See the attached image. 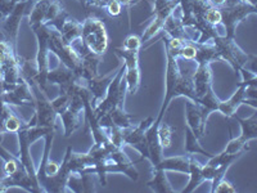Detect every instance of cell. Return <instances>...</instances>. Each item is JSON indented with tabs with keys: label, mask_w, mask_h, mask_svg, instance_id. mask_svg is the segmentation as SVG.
Instances as JSON below:
<instances>
[{
	"label": "cell",
	"mask_w": 257,
	"mask_h": 193,
	"mask_svg": "<svg viewBox=\"0 0 257 193\" xmlns=\"http://www.w3.org/2000/svg\"><path fill=\"white\" fill-rule=\"evenodd\" d=\"M167 56V68H166V94L162 103V107L160 110L156 123L161 124L164 120V116L169 109L170 102L174 98L178 96H187L193 102L198 103V98L194 91V85H193L192 73H184V71L179 67L178 58L166 52Z\"/></svg>",
	"instance_id": "1"
},
{
	"label": "cell",
	"mask_w": 257,
	"mask_h": 193,
	"mask_svg": "<svg viewBox=\"0 0 257 193\" xmlns=\"http://www.w3.org/2000/svg\"><path fill=\"white\" fill-rule=\"evenodd\" d=\"M212 41L217 48L220 61L228 62L235 72H239L240 68H247L251 72L256 73L254 64H256L257 58L252 54H247L245 52H243L234 39H229L224 35H217Z\"/></svg>",
	"instance_id": "2"
},
{
	"label": "cell",
	"mask_w": 257,
	"mask_h": 193,
	"mask_svg": "<svg viewBox=\"0 0 257 193\" xmlns=\"http://www.w3.org/2000/svg\"><path fill=\"white\" fill-rule=\"evenodd\" d=\"M219 9L221 13V25L225 29L224 36L229 39L235 38V30L243 20L257 12L256 4L244 0H228Z\"/></svg>",
	"instance_id": "3"
},
{
	"label": "cell",
	"mask_w": 257,
	"mask_h": 193,
	"mask_svg": "<svg viewBox=\"0 0 257 193\" xmlns=\"http://www.w3.org/2000/svg\"><path fill=\"white\" fill-rule=\"evenodd\" d=\"M123 75H125V64L122 63L120 68L116 71V75L112 79V81L109 82L105 96L93 109L96 120H99L103 116L109 114L118 105H123L126 91V82L123 79Z\"/></svg>",
	"instance_id": "4"
},
{
	"label": "cell",
	"mask_w": 257,
	"mask_h": 193,
	"mask_svg": "<svg viewBox=\"0 0 257 193\" xmlns=\"http://www.w3.org/2000/svg\"><path fill=\"white\" fill-rule=\"evenodd\" d=\"M81 41L89 52L96 56H103L108 48V35L103 21L89 16L82 22Z\"/></svg>",
	"instance_id": "5"
},
{
	"label": "cell",
	"mask_w": 257,
	"mask_h": 193,
	"mask_svg": "<svg viewBox=\"0 0 257 193\" xmlns=\"http://www.w3.org/2000/svg\"><path fill=\"white\" fill-rule=\"evenodd\" d=\"M31 30L38 39V54H36V66H38V79L36 84L41 90L47 93V75L49 71V38L52 27L45 25H36L32 26Z\"/></svg>",
	"instance_id": "6"
},
{
	"label": "cell",
	"mask_w": 257,
	"mask_h": 193,
	"mask_svg": "<svg viewBox=\"0 0 257 193\" xmlns=\"http://www.w3.org/2000/svg\"><path fill=\"white\" fill-rule=\"evenodd\" d=\"M117 57H120L125 64L126 90L130 94H135L141 86V68H139V50H126L123 48L114 49Z\"/></svg>",
	"instance_id": "7"
},
{
	"label": "cell",
	"mask_w": 257,
	"mask_h": 193,
	"mask_svg": "<svg viewBox=\"0 0 257 193\" xmlns=\"http://www.w3.org/2000/svg\"><path fill=\"white\" fill-rule=\"evenodd\" d=\"M179 3H180V0H155V6H153L155 18L151 22V25L147 27L143 35H142V44L151 40L158 31L164 29L165 22H166L170 16L173 15L174 11L178 8Z\"/></svg>",
	"instance_id": "8"
},
{
	"label": "cell",
	"mask_w": 257,
	"mask_h": 193,
	"mask_svg": "<svg viewBox=\"0 0 257 193\" xmlns=\"http://www.w3.org/2000/svg\"><path fill=\"white\" fill-rule=\"evenodd\" d=\"M34 3L32 0H21L20 3L16 4L13 11L2 21L0 24V32L3 34L4 38L16 48L17 44V36L20 31L21 21L25 15H27L30 11V7Z\"/></svg>",
	"instance_id": "9"
},
{
	"label": "cell",
	"mask_w": 257,
	"mask_h": 193,
	"mask_svg": "<svg viewBox=\"0 0 257 193\" xmlns=\"http://www.w3.org/2000/svg\"><path fill=\"white\" fill-rule=\"evenodd\" d=\"M153 121H155L153 120V117H147L146 120L139 123V125L135 126V128L125 129V130H123V144L137 149L138 152L141 153L142 156L141 161H143L144 158H147V160L149 158L146 130L149 126L152 125Z\"/></svg>",
	"instance_id": "10"
},
{
	"label": "cell",
	"mask_w": 257,
	"mask_h": 193,
	"mask_svg": "<svg viewBox=\"0 0 257 193\" xmlns=\"http://www.w3.org/2000/svg\"><path fill=\"white\" fill-rule=\"evenodd\" d=\"M71 103L68 109L59 115L64 129V137L70 138L81 125L82 114L85 110V101L79 95H70ZM91 103V102H90Z\"/></svg>",
	"instance_id": "11"
},
{
	"label": "cell",
	"mask_w": 257,
	"mask_h": 193,
	"mask_svg": "<svg viewBox=\"0 0 257 193\" xmlns=\"http://www.w3.org/2000/svg\"><path fill=\"white\" fill-rule=\"evenodd\" d=\"M189 181L187 187L181 190V193H190L196 190L203 181H212L216 174V167H212L210 165H201L199 161L196 160L193 155L189 156Z\"/></svg>",
	"instance_id": "12"
},
{
	"label": "cell",
	"mask_w": 257,
	"mask_h": 193,
	"mask_svg": "<svg viewBox=\"0 0 257 193\" xmlns=\"http://www.w3.org/2000/svg\"><path fill=\"white\" fill-rule=\"evenodd\" d=\"M185 115H187V126L193 132V134L199 141L205 138L206 124H207L208 115L206 114L203 107L199 103L188 101L185 103Z\"/></svg>",
	"instance_id": "13"
},
{
	"label": "cell",
	"mask_w": 257,
	"mask_h": 193,
	"mask_svg": "<svg viewBox=\"0 0 257 193\" xmlns=\"http://www.w3.org/2000/svg\"><path fill=\"white\" fill-rule=\"evenodd\" d=\"M6 105L8 106H29L35 109V96L31 86L24 79L21 80L12 90L6 91L3 95Z\"/></svg>",
	"instance_id": "14"
},
{
	"label": "cell",
	"mask_w": 257,
	"mask_h": 193,
	"mask_svg": "<svg viewBox=\"0 0 257 193\" xmlns=\"http://www.w3.org/2000/svg\"><path fill=\"white\" fill-rule=\"evenodd\" d=\"M76 79V73L68 67H66L63 63H59L54 70L48 71L47 75V81L50 82V84L58 85L61 93H66V90L70 88L71 84Z\"/></svg>",
	"instance_id": "15"
},
{
	"label": "cell",
	"mask_w": 257,
	"mask_h": 193,
	"mask_svg": "<svg viewBox=\"0 0 257 193\" xmlns=\"http://www.w3.org/2000/svg\"><path fill=\"white\" fill-rule=\"evenodd\" d=\"M193 85H194V91L198 98L207 93L208 89L212 88V72H211V64H198L196 72L192 75Z\"/></svg>",
	"instance_id": "16"
},
{
	"label": "cell",
	"mask_w": 257,
	"mask_h": 193,
	"mask_svg": "<svg viewBox=\"0 0 257 193\" xmlns=\"http://www.w3.org/2000/svg\"><path fill=\"white\" fill-rule=\"evenodd\" d=\"M189 156H173L164 157L153 169H162L165 171H179V173H189Z\"/></svg>",
	"instance_id": "17"
},
{
	"label": "cell",
	"mask_w": 257,
	"mask_h": 193,
	"mask_svg": "<svg viewBox=\"0 0 257 193\" xmlns=\"http://www.w3.org/2000/svg\"><path fill=\"white\" fill-rule=\"evenodd\" d=\"M81 31H82V24L79 21L73 20L70 16L67 17V20L64 21L63 26L59 30V34H61L62 41L64 44L72 45L73 43L79 39H81Z\"/></svg>",
	"instance_id": "18"
},
{
	"label": "cell",
	"mask_w": 257,
	"mask_h": 193,
	"mask_svg": "<svg viewBox=\"0 0 257 193\" xmlns=\"http://www.w3.org/2000/svg\"><path fill=\"white\" fill-rule=\"evenodd\" d=\"M147 187L157 193H174L173 185L166 176V171L162 169H153V175L151 180L147 181Z\"/></svg>",
	"instance_id": "19"
},
{
	"label": "cell",
	"mask_w": 257,
	"mask_h": 193,
	"mask_svg": "<svg viewBox=\"0 0 257 193\" xmlns=\"http://www.w3.org/2000/svg\"><path fill=\"white\" fill-rule=\"evenodd\" d=\"M233 119L239 123L240 128H242V133L239 137L243 138L245 142H251L257 138V112H254L251 117L248 119H240V117L233 115Z\"/></svg>",
	"instance_id": "20"
},
{
	"label": "cell",
	"mask_w": 257,
	"mask_h": 193,
	"mask_svg": "<svg viewBox=\"0 0 257 193\" xmlns=\"http://www.w3.org/2000/svg\"><path fill=\"white\" fill-rule=\"evenodd\" d=\"M0 119L3 120L6 133H17L20 129H22L26 125V123H25L22 119H20V117L12 111L11 106L8 105L4 106L3 114L0 115Z\"/></svg>",
	"instance_id": "21"
},
{
	"label": "cell",
	"mask_w": 257,
	"mask_h": 193,
	"mask_svg": "<svg viewBox=\"0 0 257 193\" xmlns=\"http://www.w3.org/2000/svg\"><path fill=\"white\" fill-rule=\"evenodd\" d=\"M50 2H53V0H40V2H36L34 4V7H32L29 13L30 27L36 26V25H43L45 15H47V11L50 6Z\"/></svg>",
	"instance_id": "22"
},
{
	"label": "cell",
	"mask_w": 257,
	"mask_h": 193,
	"mask_svg": "<svg viewBox=\"0 0 257 193\" xmlns=\"http://www.w3.org/2000/svg\"><path fill=\"white\" fill-rule=\"evenodd\" d=\"M0 157L4 160V166H3V173L4 176H11L16 174L20 169L25 167L20 158L13 156L12 153H9L2 144H0Z\"/></svg>",
	"instance_id": "23"
},
{
	"label": "cell",
	"mask_w": 257,
	"mask_h": 193,
	"mask_svg": "<svg viewBox=\"0 0 257 193\" xmlns=\"http://www.w3.org/2000/svg\"><path fill=\"white\" fill-rule=\"evenodd\" d=\"M185 152L187 155H203L206 157H211V153L207 152L203 147L199 144V139L193 134L188 126H185Z\"/></svg>",
	"instance_id": "24"
},
{
	"label": "cell",
	"mask_w": 257,
	"mask_h": 193,
	"mask_svg": "<svg viewBox=\"0 0 257 193\" xmlns=\"http://www.w3.org/2000/svg\"><path fill=\"white\" fill-rule=\"evenodd\" d=\"M245 151H249L248 142H245L243 138L237 137L231 138L222 152L228 153V155H235V153H240V155H242Z\"/></svg>",
	"instance_id": "25"
},
{
	"label": "cell",
	"mask_w": 257,
	"mask_h": 193,
	"mask_svg": "<svg viewBox=\"0 0 257 193\" xmlns=\"http://www.w3.org/2000/svg\"><path fill=\"white\" fill-rule=\"evenodd\" d=\"M63 11L64 9L59 0H53V2H50V6L47 11V15H45L43 25H49L50 22H53V21L56 20Z\"/></svg>",
	"instance_id": "26"
},
{
	"label": "cell",
	"mask_w": 257,
	"mask_h": 193,
	"mask_svg": "<svg viewBox=\"0 0 257 193\" xmlns=\"http://www.w3.org/2000/svg\"><path fill=\"white\" fill-rule=\"evenodd\" d=\"M158 139H160L161 144L164 147V149L169 148L171 146V138H173V134H171V128H170L167 124L161 123L158 125Z\"/></svg>",
	"instance_id": "27"
},
{
	"label": "cell",
	"mask_w": 257,
	"mask_h": 193,
	"mask_svg": "<svg viewBox=\"0 0 257 193\" xmlns=\"http://www.w3.org/2000/svg\"><path fill=\"white\" fill-rule=\"evenodd\" d=\"M52 102L53 109L56 110L57 115H61L62 112H64L68 109V106L71 103V96L67 93H61L56 100L50 101Z\"/></svg>",
	"instance_id": "28"
},
{
	"label": "cell",
	"mask_w": 257,
	"mask_h": 193,
	"mask_svg": "<svg viewBox=\"0 0 257 193\" xmlns=\"http://www.w3.org/2000/svg\"><path fill=\"white\" fill-rule=\"evenodd\" d=\"M121 48H123V49L126 50H141L142 48L141 38L137 35H128L127 38L125 39V41H123V44Z\"/></svg>",
	"instance_id": "29"
},
{
	"label": "cell",
	"mask_w": 257,
	"mask_h": 193,
	"mask_svg": "<svg viewBox=\"0 0 257 193\" xmlns=\"http://www.w3.org/2000/svg\"><path fill=\"white\" fill-rule=\"evenodd\" d=\"M234 193L237 192V188L234 187L233 184H231L230 181H228L225 178H222L221 180H219V183L216 184V187H215V189H213L212 193Z\"/></svg>",
	"instance_id": "30"
},
{
	"label": "cell",
	"mask_w": 257,
	"mask_h": 193,
	"mask_svg": "<svg viewBox=\"0 0 257 193\" xmlns=\"http://www.w3.org/2000/svg\"><path fill=\"white\" fill-rule=\"evenodd\" d=\"M121 4L117 2V0H108L107 4L104 6V9L112 17H117V16H120L121 13Z\"/></svg>",
	"instance_id": "31"
},
{
	"label": "cell",
	"mask_w": 257,
	"mask_h": 193,
	"mask_svg": "<svg viewBox=\"0 0 257 193\" xmlns=\"http://www.w3.org/2000/svg\"><path fill=\"white\" fill-rule=\"evenodd\" d=\"M15 4L12 3V0H0V12L3 13L4 17L12 12L13 8H15Z\"/></svg>",
	"instance_id": "32"
},
{
	"label": "cell",
	"mask_w": 257,
	"mask_h": 193,
	"mask_svg": "<svg viewBox=\"0 0 257 193\" xmlns=\"http://www.w3.org/2000/svg\"><path fill=\"white\" fill-rule=\"evenodd\" d=\"M11 188H13V184L8 176H4V178L0 179V193L7 192V190L11 189Z\"/></svg>",
	"instance_id": "33"
},
{
	"label": "cell",
	"mask_w": 257,
	"mask_h": 193,
	"mask_svg": "<svg viewBox=\"0 0 257 193\" xmlns=\"http://www.w3.org/2000/svg\"><path fill=\"white\" fill-rule=\"evenodd\" d=\"M3 95H4V86H3V80L0 81V115L3 114V110H4V106H6V102L3 100Z\"/></svg>",
	"instance_id": "34"
},
{
	"label": "cell",
	"mask_w": 257,
	"mask_h": 193,
	"mask_svg": "<svg viewBox=\"0 0 257 193\" xmlns=\"http://www.w3.org/2000/svg\"><path fill=\"white\" fill-rule=\"evenodd\" d=\"M108 0H91L90 8H104Z\"/></svg>",
	"instance_id": "35"
},
{
	"label": "cell",
	"mask_w": 257,
	"mask_h": 193,
	"mask_svg": "<svg viewBox=\"0 0 257 193\" xmlns=\"http://www.w3.org/2000/svg\"><path fill=\"white\" fill-rule=\"evenodd\" d=\"M80 3H81V6L84 7L85 9H86V12H88L89 9H90V6H91V0H79Z\"/></svg>",
	"instance_id": "36"
},
{
	"label": "cell",
	"mask_w": 257,
	"mask_h": 193,
	"mask_svg": "<svg viewBox=\"0 0 257 193\" xmlns=\"http://www.w3.org/2000/svg\"><path fill=\"white\" fill-rule=\"evenodd\" d=\"M4 134H6V129H4L3 120L0 119V141H2V138H3Z\"/></svg>",
	"instance_id": "37"
},
{
	"label": "cell",
	"mask_w": 257,
	"mask_h": 193,
	"mask_svg": "<svg viewBox=\"0 0 257 193\" xmlns=\"http://www.w3.org/2000/svg\"><path fill=\"white\" fill-rule=\"evenodd\" d=\"M121 6H128V4H132L133 0H117Z\"/></svg>",
	"instance_id": "38"
},
{
	"label": "cell",
	"mask_w": 257,
	"mask_h": 193,
	"mask_svg": "<svg viewBox=\"0 0 257 193\" xmlns=\"http://www.w3.org/2000/svg\"><path fill=\"white\" fill-rule=\"evenodd\" d=\"M3 80V71H2V67H0V81Z\"/></svg>",
	"instance_id": "39"
},
{
	"label": "cell",
	"mask_w": 257,
	"mask_h": 193,
	"mask_svg": "<svg viewBox=\"0 0 257 193\" xmlns=\"http://www.w3.org/2000/svg\"><path fill=\"white\" fill-rule=\"evenodd\" d=\"M4 18H6V17H4V16H3V13L0 12V24H2V21H3Z\"/></svg>",
	"instance_id": "40"
},
{
	"label": "cell",
	"mask_w": 257,
	"mask_h": 193,
	"mask_svg": "<svg viewBox=\"0 0 257 193\" xmlns=\"http://www.w3.org/2000/svg\"><path fill=\"white\" fill-rule=\"evenodd\" d=\"M20 2H21V0H12V3L15 4V6H16V4H17V3H20Z\"/></svg>",
	"instance_id": "41"
},
{
	"label": "cell",
	"mask_w": 257,
	"mask_h": 193,
	"mask_svg": "<svg viewBox=\"0 0 257 193\" xmlns=\"http://www.w3.org/2000/svg\"><path fill=\"white\" fill-rule=\"evenodd\" d=\"M32 2H34V3H36V2H40V0H32Z\"/></svg>",
	"instance_id": "42"
}]
</instances>
